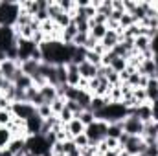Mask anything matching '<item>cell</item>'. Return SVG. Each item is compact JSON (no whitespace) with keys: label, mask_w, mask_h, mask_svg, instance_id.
Segmentation results:
<instances>
[{"label":"cell","mask_w":158,"mask_h":156,"mask_svg":"<svg viewBox=\"0 0 158 156\" xmlns=\"http://www.w3.org/2000/svg\"><path fill=\"white\" fill-rule=\"evenodd\" d=\"M20 15L19 2H0V28H13Z\"/></svg>","instance_id":"obj_1"},{"label":"cell","mask_w":158,"mask_h":156,"mask_svg":"<svg viewBox=\"0 0 158 156\" xmlns=\"http://www.w3.org/2000/svg\"><path fill=\"white\" fill-rule=\"evenodd\" d=\"M107 130H109V123L107 121L96 119L92 125H88L85 129V134L88 138V145L90 147H98V143H101L107 138Z\"/></svg>","instance_id":"obj_2"},{"label":"cell","mask_w":158,"mask_h":156,"mask_svg":"<svg viewBox=\"0 0 158 156\" xmlns=\"http://www.w3.org/2000/svg\"><path fill=\"white\" fill-rule=\"evenodd\" d=\"M123 132L129 136H142L143 134V123L136 117V114H129L123 119Z\"/></svg>","instance_id":"obj_3"},{"label":"cell","mask_w":158,"mask_h":156,"mask_svg":"<svg viewBox=\"0 0 158 156\" xmlns=\"http://www.w3.org/2000/svg\"><path fill=\"white\" fill-rule=\"evenodd\" d=\"M11 114L13 117H19V119H28L33 114H37V109L31 105V103H13L11 105Z\"/></svg>","instance_id":"obj_4"},{"label":"cell","mask_w":158,"mask_h":156,"mask_svg":"<svg viewBox=\"0 0 158 156\" xmlns=\"http://www.w3.org/2000/svg\"><path fill=\"white\" fill-rule=\"evenodd\" d=\"M19 70H20V63H17V61H9V59H6L4 63H0V72H2V76L6 77V81H9V83L15 81L17 74H19Z\"/></svg>","instance_id":"obj_5"},{"label":"cell","mask_w":158,"mask_h":156,"mask_svg":"<svg viewBox=\"0 0 158 156\" xmlns=\"http://www.w3.org/2000/svg\"><path fill=\"white\" fill-rule=\"evenodd\" d=\"M42 123L44 119L39 116V114H33L31 117L26 119V134L28 136H37L42 132Z\"/></svg>","instance_id":"obj_6"},{"label":"cell","mask_w":158,"mask_h":156,"mask_svg":"<svg viewBox=\"0 0 158 156\" xmlns=\"http://www.w3.org/2000/svg\"><path fill=\"white\" fill-rule=\"evenodd\" d=\"M136 117L145 125V123H151L153 121V109H151V105L149 103H143V105H138L136 107Z\"/></svg>","instance_id":"obj_7"},{"label":"cell","mask_w":158,"mask_h":156,"mask_svg":"<svg viewBox=\"0 0 158 156\" xmlns=\"http://www.w3.org/2000/svg\"><path fill=\"white\" fill-rule=\"evenodd\" d=\"M79 76H81V79H86V81L98 77V66H94V64L85 61L83 64H79Z\"/></svg>","instance_id":"obj_8"},{"label":"cell","mask_w":158,"mask_h":156,"mask_svg":"<svg viewBox=\"0 0 158 156\" xmlns=\"http://www.w3.org/2000/svg\"><path fill=\"white\" fill-rule=\"evenodd\" d=\"M39 92H40V96H42V99H44L46 105H52L57 99V90L52 84H44L42 88H39Z\"/></svg>","instance_id":"obj_9"},{"label":"cell","mask_w":158,"mask_h":156,"mask_svg":"<svg viewBox=\"0 0 158 156\" xmlns=\"http://www.w3.org/2000/svg\"><path fill=\"white\" fill-rule=\"evenodd\" d=\"M85 129H86V127L79 121L77 117H74V119L66 125V132H68V136H70L72 140H74L76 136H79V134H83V132H85Z\"/></svg>","instance_id":"obj_10"},{"label":"cell","mask_w":158,"mask_h":156,"mask_svg":"<svg viewBox=\"0 0 158 156\" xmlns=\"http://www.w3.org/2000/svg\"><path fill=\"white\" fill-rule=\"evenodd\" d=\"M118 42H119V35L116 33V31H112V30H109V31H107V35L101 39V44L105 46V50H107V51H110Z\"/></svg>","instance_id":"obj_11"},{"label":"cell","mask_w":158,"mask_h":156,"mask_svg":"<svg viewBox=\"0 0 158 156\" xmlns=\"http://www.w3.org/2000/svg\"><path fill=\"white\" fill-rule=\"evenodd\" d=\"M151 44H153V40L149 39L147 35H140V37L134 39V50H136L138 53H143V51L151 50Z\"/></svg>","instance_id":"obj_12"},{"label":"cell","mask_w":158,"mask_h":156,"mask_svg":"<svg viewBox=\"0 0 158 156\" xmlns=\"http://www.w3.org/2000/svg\"><path fill=\"white\" fill-rule=\"evenodd\" d=\"M145 92H147V101L153 103L155 99H158V79H151L145 84Z\"/></svg>","instance_id":"obj_13"},{"label":"cell","mask_w":158,"mask_h":156,"mask_svg":"<svg viewBox=\"0 0 158 156\" xmlns=\"http://www.w3.org/2000/svg\"><path fill=\"white\" fill-rule=\"evenodd\" d=\"M107 31H109V30H107V26H105V24H99V26H92L88 35H90L92 39H96L98 42H101V39L107 35Z\"/></svg>","instance_id":"obj_14"},{"label":"cell","mask_w":158,"mask_h":156,"mask_svg":"<svg viewBox=\"0 0 158 156\" xmlns=\"http://www.w3.org/2000/svg\"><path fill=\"white\" fill-rule=\"evenodd\" d=\"M11 140H13V136H11L9 129L7 127H0V149H6Z\"/></svg>","instance_id":"obj_15"},{"label":"cell","mask_w":158,"mask_h":156,"mask_svg":"<svg viewBox=\"0 0 158 156\" xmlns=\"http://www.w3.org/2000/svg\"><path fill=\"white\" fill-rule=\"evenodd\" d=\"M127 66H129L127 59H121V57H116V59L110 63V68H112V72H116V74H121Z\"/></svg>","instance_id":"obj_16"},{"label":"cell","mask_w":158,"mask_h":156,"mask_svg":"<svg viewBox=\"0 0 158 156\" xmlns=\"http://www.w3.org/2000/svg\"><path fill=\"white\" fill-rule=\"evenodd\" d=\"M77 119L85 125V127H88V125H92V123L96 121V116H94V112H92V110H83V112L79 114Z\"/></svg>","instance_id":"obj_17"},{"label":"cell","mask_w":158,"mask_h":156,"mask_svg":"<svg viewBox=\"0 0 158 156\" xmlns=\"http://www.w3.org/2000/svg\"><path fill=\"white\" fill-rule=\"evenodd\" d=\"M107 103H105V97H99V96H94L92 97V103H90V110L92 112H99L101 109H105Z\"/></svg>","instance_id":"obj_18"},{"label":"cell","mask_w":158,"mask_h":156,"mask_svg":"<svg viewBox=\"0 0 158 156\" xmlns=\"http://www.w3.org/2000/svg\"><path fill=\"white\" fill-rule=\"evenodd\" d=\"M132 24H136L134 18H132V15H131V13H123L121 18H119V28H121V30H129Z\"/></svg>","instance_id":"obj_19"},{"label":"cell","mask_w":158,"mask_h":156,"mask_svg":"<svg viewBox=\"0 0 158 156\" xmlns=\"http://www.w3.org/2000/svg\"><path fill=\"white\" fill-rule=\"evenodd\" d=\"M132 94H134V99H136V103H138V105L149 103V101H147V92H145V88H134V90H132Z\"/></svg>","instance_id":"obj_20"},{"label":"cell","mask_w":158,"mask_h":156,"mask_svg":"<svg viewBox=\"0 0 158 156\" xmlns=\"http://www.w3.org/2000/svg\"><path fill=\"white\" fill-rule=\"evenodd\" d=\"M64 105H66V101L64 99H61V97H57L52 105H50V109H52V112H53V116H59L61 112H63V109H64Z\"/></svg>","instance_id":"obj_21"},{"label":"cell","mask_w":158,"mask_h":156,"mask_svg":"<svg viewBox=\"0 0 158 156\" xmlns=\"http://www.w3.org/2000/svg\"><path fill=\"white\" fill-rule=\"evenodd\" d=\"M86 40H88V33H77L74 37V40H72V44L77 46V48H85L86 46Z\"/></svg>","instance_id":"obj_22"},{"label":"cell","mask_w":158,"mask_h":156,"mask_svg":"<svg viewBox=\"0 0 158 156\" xmlns=\"http://www.w3.org/2000/svg\"><path fill=\"white\" fill-rule=\"evenodd\" d=\"M37 114H39L42 119H48V117L53 116V112H52V109H50V105H40V107H37Z\"/></svg>","instance_id":"obj_23"},{"label":"cell","mask_w":158,"mask_h":156,"mask_svg":"<svg viewBox=\"0 0 158 156\" xmlns=\"http://www.w3.org/2000/svg\"><path fill=\"white\" fill-rule=\"evenodd\" d=\"M86 63H90V64H94V66H101V55H98V53H94V51H86Z\"/></svg>","instance_id":"obj_24"},{"label":"cell","mask_w":158,"mask_h":156,"mask_svg":"<svg viewBox=\"0 0 158 156\" xmlns=\"http://www.w3.org/2000/svg\"><path fill=\"white\" fill-rule=\"evenodd\" d=\"M57 117H59V121H61L63 125H68V123L74 119V114H72V112H70V110L64 107V109H63V112H61V114H59Z\"/></svg>","instance_id":"obj_25"},{"label":"cell","mask_w":158,"mask_h":156,"mask_svg":"<svg viewBox=\"0 0 158 156\" xmlns=\"http://www.w3.org/2000/svg\"><path fill=\"white\" fill-rule=\"evenodd\" d=\"M74 143H76L77 149H85V147H88V138H86V134L83 132V134L76 136V138H74Z\"/></svg>","instance_id":"obj_26"},{"label":"cell","mask_w":158,"mask_h":156,"mask_svg":"<svg viewBox=\"0 0 158 156\" xmlns=\"http://www.w3.org/2000/svg\"><path fill=\"white\" fill-rule=\"evenodd\" d=\"M74 151H77V147H76L74 140H66V142H63V153H64V156L72 154Z\"/></svg>","instance_id":"obj_27"},{"label":"cell","mask_w":158,"mask_h":156,"mask_svg":"<svg viewBox=\"0 0 158 156\" xmlns=\"http://www.w3.org/2000/svg\"><path fill=\"white\" fill-rule=\"evenodd\" d=\"M11 119H13V114L9 110H0V127H7Z\"/></svg>","instance_id":"obj_28"},{"label":"cell","mask_w":158,"mask_h":156,"mask_svg":"<svg viewBox=\"0 0 158 156\" xmlns=\"http://www.w3.org/2000/svg\"><path fill=\"white\" fill-rule=\"evenodd\" d=\"M107 81H109V84L110 86H119L121 84V79H119V74H116V72H109L107 74Z\"/></svg>","instance_id":"obj_29"},{"label":"cell","mask_w":158,"mask_h":156,"mask_svg":"<svg viewBox=\"0 0 158 156\" xmlns=\"http://www.w3.org/2000/svg\"><path fill=\"white\" fill-rule=\"evenodd\" d=\"M143 156H158V145H147L145 151H143Z\"/></svg>","instance_id":"obj_30"},{"label":"cell","mask_w":158,"mask_h":156,"mask_svg":"<svg viewBox=\"0 0 158 156\" xmlns=\"http://www.w3.org/2000/svg\"><path fill=\"white\" fill-rule=\"evenodd\" d=\"M119 151H121V149H112V151L109 149V151H107V153H105L103 156H118V153H119Z\"/></svg>","instance_id":"obj_31"},{"label":"cell","mask_w":158,"mask_h":156,"mask_svg":"<svg viewBox=\"0 0 158 156\" xmlns=\"http://www.w3.org/2000/svg\"><path fill=\"white\" fill-rule=\"evenodd\" d=\"M153 109V121L158 123V107H151Z\"/></svg>","instance_id":"obj_32"},{"label":"cell","mask_w":158,"mask_h":156,"mask_svg":"<svg viewBox=\"0 0 158 156\" xmlns=\"http://www.w3.org/2000/svg\"><path fill=\"white\" fill-rule=\"evenodd\" d=\"M4 83H6V77H4L2 72H0V90H2V86H4Z\"/></svg>","instance_id":"obj_33"},{"label":"cell","mask_w":158,"mask_h":156,"mask_svg":"<svg viewBox=\"0 0 158 156\" xmlns=\"http://www.w3.org/2000/svg\"><path fill=\"white\" fill-rule=\"evenodd\" d=\"M96 156H99V154H96Z\"/></svg>","instance_id":"obj_34"},{"label":"cell","mask_w":158,"mask_h":156,"mask_svg":"<svg viewBox=\"0 0 158 156\" xmlns=\"http://www.w3.org/2000/svg\"><path fill=\"white\" fill-rule=\"evenodd\" d=\"M68 156H72V154H68Z\"/></svg>","instance_id":"obj_35"}]
</instances>
